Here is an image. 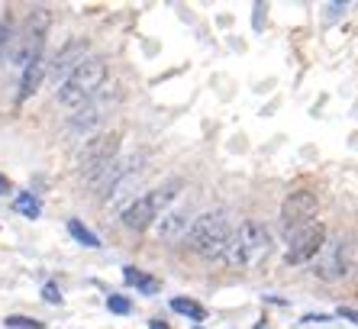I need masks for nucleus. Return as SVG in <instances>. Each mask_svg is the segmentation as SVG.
<instances>
[{"instance_id": "4be33fe9", "label": "nucleus", "mask_w": 358, "mask_h": 329, "mask_svg": "<svg viewBox=\"0 0 358 329\" xmlns=\"http://www.w3.org/2000/svg\"><path fill=\"white\" fill-rule=\"evenodd\" d=\"M339 316H342V320H349V323H355V326H358V310H352V307H339Z\"/></svg>"}, {"instance_id": "f03ea898", "label": "nucleus", "mask_w": 358, "mask_h": 329, "mask_svg": "<svg viewBox=\"0 0 358 329\" xmlns=\"http://www.w3.org/2000/svg\"><path fill=\"white\" fill-rule=\"evenodd\" d=\"M103 81H107V62H103L100 55L84 58L81 65L59 84V104L62 107H75L78 110L81 104H87V100L103 88Z\"/></svg>"}, {"instance_id": "dca6fc26", "label": "nucleus", "mask_w": 358, "mask_h": 329, "mask_svg": "<svg viewBox=\"0 0 358 329\" xmlns=\"http://www.w3.org/2000/svg\"><path fill=\"white\" fill-rule=\"evenodd\" d=\"M13 210H17V214H23L26 220H39L42 204H39V197H36V194H17V200H13Z\"/></svg>"}, {"instance_id": "a211bd4d", "label": "nucleus", "mask_w": 358, "mask_h": 329, "mask_svg": "<svg viewBox=\"0 0 358 329\" xmlns=\"http://www.w3.org/2000/svg\"><path fill=\"white\" fill-rule=\"evenodd\" d=\"M171 310L184 313V316H191V320H203V316H207V310H203L197 300H187V297H175V300H171Z\"/></svg>"}, {"instance_id": "aec40b11", "label": "nucleus", "mask_w": 358, "mask_h": 329, "mask_svg": "<svg viewBox=\"0 0 358 329\" xmlns=\"http://www.w3.org/2000/svg\"><path fill=\"white\" fill-rule=\"evenodd\" d=\"M7 326L10 329H42V323L33 320V316H7Z\"/></svg>"}, {"instance_id": "0eeeda50", "label": "nucleus", "mask_w": 358, "mask_h": 329, "mask_svg": "<svg viewBox=\"0 0 358 329\" xmlns=\"http://www.w3.org/2000/svg\"><path fill=\"white\" fill-rule=\"evenodd\" d=\"M120 104V94L117 91H97L87 104H81V107L75 110V116L68 120V130L75 132V136H81V132H91L94 126H100L103 120L110 116V110Z\"/></svg>"}, {"instance_id": "39448f33", "label": "nucleus", "mask_w": 358, "mask_h": 329, "mask_svg": "<svg viewBox=\"0 0 358 329\" xmlns=\"http://www.w3.org/2000/svg\"><path fill=\"white\" fill-rule=\"evenodd\" d=\"M49 23H52V17H49V10L45 7H36L33 13H29L26 26L17 33V39H13V49H10V58L17 62V68H26L29 62H36V58L42 55Z\"/></svg>"}, {"instance_id": "7ed1b4c3", "label": "nucleus", "mask_w": 358, "mask_h": 329, "mask_svg": "<svg viewBox=\"0 0 358 329\" xmlns=\"http://www.w3.org/2000/svg\"><path fill=\"white\" fill-rule=\"evenodd\" d=\"M271 252V232L255 220H245L239 230H233V239L226 246L223 258L226 265H239V268H252Z\"/></svg>"}, {"instance_id": "ddd939ff", "label": "nucleus", "mask_w": 358, "mask_h": 329, "mask_svg": "<svg viewBox=\"0 0 358 329\" xmlns=\"http://www.w3.org/2000/svg\"><path fill=\"white\" fill-rule=\"evenodd\" d=\"M159 236L165 239V242H175V239L187 236V210H184V206H178V210H171V214L162 216Z\"/></svg>"}, {"instance_id": "f8f14e48", "label": "nucleus", "mask_w": 358, "mask_h": 329, "mask_svg": "<svg viewBox=\"0 0 358 329\" xmlns=\"http://www.w3.org/2000/svg\"><path fill=\"white\" fill-rule=\"evenodd\" d=\"M45 74H49V62H45V55H39L36 62H29V65L23 68V81H20V100H29L36 91H39V84L45 81Z\"/></svg>"}, {"instance_id": "20e7f679", "label": "nucleus", "mask_w": 358, "mask_h": 329, "mask_svg": "<svg viewBox=\"0 0 358 329\" xmlns=\"http://www.w3.org/2000/svg\"><path fill=\"white\" fill-rule=\"evenodd\" d=\"M178 190H181V181L175 178V181H168V184H162V188L149 190V194H142L139 200H133V204L123 210V226L126 230H136V232L149 230L152 223L159 220L162 210L178 197Z\"/></svg>"}, {"instance_id": "423d86ee", "label": "nucleus", "mask_w": 358, "mask_h": 329, "mask_svg": "<svg viewBox=\"0 0 358 329\" xmlns=\"http://www.w3.org/2000/svg\"><path fill=\"white\" fill-rule=\"evenodd\" d=\"M120 155V132H103L97 139H91L81 152V174L87 181L97 184V178L107 172Z\"/></svg>"}, {"instance_id": "9b49d317", "label": "nucleus", "mask_w": 358, "mask_h": 329, "mask_svg": "<svg viewBox=\"0 0 358 329\" xmlns=\"http://www.w3.org/2000/svg\"><path fill=\"white\" fill-rule=\"evenodd\" d=\"M84 58H87V39H71V42H65V46L59 49V55L49 62L52 78H62V81H65L68 74H71L78 65H81Z\"/></svg>"}, {"instance_id": "6ab92c4d", "label": "nucleus", "mask_w": 358, "mask_h": 329, "mask_svg": "<svg viewBox=\"0 0 358 329\" xmlns=\"http://www.w3.org/2000/svg\"><path fill=\"white\" fill-rule=\"evenodd\" d=\"M107 307H110V313H120V316H126V313L133 310V300H129V297H123V294H110L107 297Z\"/></svg>"}, {"instance_id": "9d476101", "label": "nucleus", "mask_w": 358, "mask_h": 329, "mask_svg": "<svg viewBox=\"0 0 358 329\" xmlns=\"http://www.w3.org/2000/svg\"><path fill=\"white\" fill-rule=\"evenodd\" d=\"M317 274L323 281H339L349 274V239L339 236L333 246H323V258L317 262Z\"/></svg>"}, {"instance_id": "f3484780", "label": "nucleus", "mask_w": 358, "mask_h": 329, "mask_svg": "<svg viewBox=\"0 0 358 329\" xmlns=\"http://www.w3.org/2000/svg\"><path fill=\"white\" fill-rule=\"evenodd\" d=\"M68 232H71V236H75L84 248H100V239L94 236V232L87 230L81 220H68Z\"/></svg>"}, {"instance_id": "f257e3e1", "label": "nucleus", "mask_w": 358, "mask_h": 329, "mask_svg": "<svg viewBox=\"0 0 358 329\" xmlns=\"http://www.w3.org/2000/svg\"><path fill=\"white\" fill-rule=\"evenodd\" d=\"M233 239V223L226 210H213V214H200L187 230V246L191 252L203 258H223L226 246Z\"/></svg>"}, {"instance_id": "412c9836", "label": "nucleus", "mask_w": 358, "mask_h": 329, "mask_svg": "<svg viewBox=\"0 0 358 329\" xmlns=\"http://www.w3.org/2000/svg\"><path fill=\"white\" fill-rule=\"evenodd\" d=\"M42 297H45L49 304H62V290L55 288V284H45V288H42Z\"/></svg>"}, {"instance_id": "1a4fd4ad", "label": "nucleus", "mask_w": 358, "mask_h": 329, "mask_svg": "<svg viewBox=\"0 0 358 329\" xmlns=\"http://www.w3.org/2000/svg\"><path fill=\"white\" fill-rule=\"evenodd\" d=\"M323 246H326V226L323 223H310V226H303L300 232L291 236V246H287L284 262L287 265H307L323 252Z\"/></svg>"}, {"instance_id": "6e6552de", "label": "nucleus", "mask_w": 358, "mask_h": 329, "mask_svg": "<svg viewBox=\"0 0 358 329\" xmlns=\"http://www.w3.org/2000/svg\"><path fill=\"white\" fill-rule=\"evenodd\" d=\"M320 210V197L313 194V190H294L291 197L281 204V226L287 236H294V232H300L303 226H310L313 223V216H317Z\"/></svg>"}, {"instance_id": "4468645a", "label": "nucleus", "mask_w": 358, "mask_h": 329, "mask_svg": "<svg viewBox=\"0 0 358 329\" xmlns=\"http://www.w3.org/2000/svg\"><path fill=\"white\" fill-rule=\"evenodd\" d=\"M123 281L126 284H133V288H139L142 294H159V281L155 278H149V274L145 272H139V268H133V265H129V268H123Z\"/></svg>"}, {"instance_id": "b1692460", "label": "nucleus", "mask_w": 358, "mask_h": 329, "mask_svg": "<svg viewBox=\"0 0 358 329\" xmlns=\"http://www.w3.org/2000/svg\"><path fill=\"white\" fill-rule=\"evenodd\" d=\"M149 329H171L168 323H162V320H149Z\"/></svg>"}, {"instance_id": "2eb2a0df", "label": "nucleus", "mask_w": 358, "mask_h": 329, "mask_svg": "<svg viewBox=\"0 0 358 329\" xmlns=\"http://www.w3.org/2000/svg\"><path fill=\"white\" fill-rule=\"evenodd\" d=\"M13 39H17V23H13V17H10V13H3V17H0V62L10 55Z\"/></svg>"}, {"instance_id": "5701e85b", "label": "nucleus", "mask_w": 358, "mask_h": 329, "mask_svg": "<svg viewBox=\"0 0 358 329\" xmlns=\"http://www.w3.org/2000/svg\"><path fill=\"white\" fill-rule=\"evenodd\" d=\"M13 190V184H10V178L7 174H0V194H10Z\"/></svg>"}]
</instances>
